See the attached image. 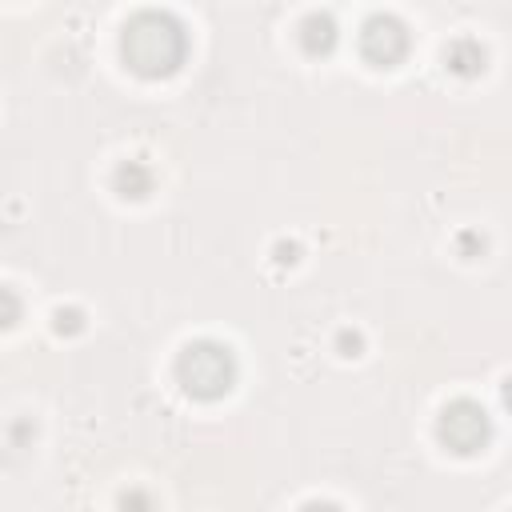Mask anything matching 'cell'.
<instances>
[{"label": "cell", "instance_id": "cell-1", "mask_svg": "<svg viewBox=\"0 0 512 512\" xmlns=\"http://www.w3.org/2000/svg\"><path fill=\"white\" fill-rule=\"evenodd\" d=\"M184 360H188V364H200V376H192L188 388H200V392L224 388V380H228V356H224L220 348H192Z\"/></svg>", "mask_w": 512, "mask_h": 512}]
</instances>
